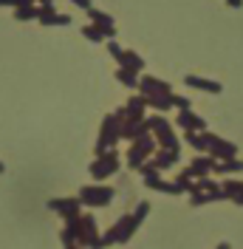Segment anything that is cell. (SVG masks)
Wrapping results in <instances>:
<instances>
[{
	"label": "cell",
	"instance_id": "1",
	"mask_svg": "<svg viewBox=\"0 0 243 249\" xmlns=\"http://www.w3.org/2000/svg\"><path fill=\"white\" fill-rule=\"evenodd\" d=\"M144 108H147V99H144L141 93H139V96H130L127 105L116 110V119H119L122 124L124 122H141V119H144Z\"/></svg>",
	"mask_w": 243,
	"mask_h": 249
},
{
	"label": "cell",
	"instance_id": "2",
	"mask_svg": "<svg viewBox=\"0 0 243 249\" xmlns=\"http://www.w3.org/2000/svg\"><path fill=\"white\" fill-rule=\"evenodd\" d=\"M139 91H141V96H170L173 88H170L167 79H158V77L144 74V77H139Z\"/></svg>",
	"mask_w": 243,
	"mask_h": 249
},
{
	"label": "cell",
	"instance_id": "3",
	"mask_svg": "<svg viewBox=\"0 0 243 249\" xmlns=\"http://www.w3.org/2000/svg\"><path fill=\"white\" fill-rule=\"evenodd\" d=\"M119 136H122V122L116 119V113H110V116H105V122H102V133H99V147H96V153H102L107 144H113Z\"/></svg>",
	"mask_w": 243,
	"mask_h": 249
},
{
	"label": "cell",
	"instance_id": "4",
	"mask_svg": "<svg viewBox=\"0 0 243 249\" xmlns=\"http://www.w3.org/2000/svg\"><path fill=\"white\" fill-rule=\"evenodd\" d=\"M147 124H150V130L156 133V139L161 142L167 150H175L178 147V142H175V133H173V127H170L161 116H153V119H147Z\"/></svg>",
	"mask_w": 243,
	"mask_h": 249
},
{
	"label": "cell",
	"instance_id": "5",
	"mask_svg": "<svg viewBox=\"0 0 243 249\" xmlns=\"http://www.w3.org/2000/svg\"><path fill=\"white\" fill-rule=\"evenodd\" d=\"M37 23H40V26H71V15L57 12V6H40Z\"/></svg>",
	"mask_w": 243,
	"mask_h": 249
},
{
	"label": "cell",
	"instance_id": "6",
	"mask_svg": "<svg viewBox=\"0 0 243 249\" xmlns=\"http://www.w3.org/2000/svg\"><path fill=\"white\" fill-rule=\"evenodd\" d=\"M85 40H91V43H107V40H116V26H96V23H88L85 29Z\"/></svg>",
	"mask_w": 243,
	"mask_h": 249
},
{
	"label": "cell",
	"instance_id": "7",
	"mask_svg": "<svg viewBox=\"0 0 243 249\" xmlns=\"http://www.w3.org/2000/svg\"><path fill=\"white\" fill-rule=\"evenodd\" d=\"M184 85H187V88H195V91H201V93H221L224 91L221 82L207 79V77H198V74H187V77H184Z\"/></svg>",
	"mask_w": 243,
	"mask_h": 249
},
{
	"label": "cell",
	"instance_id": "8",
	"mask_svg": "<svg viewBox=\"0 0 243 249\" xmlns=\"http://www.w3.org/2000/svg\"><path fill=\"white\" fill-rule=\"evenodd\" d=\"M116 65H119V68H127V71H133V74H141V71H144V57H139L136 51L124 48L122 57L116 60Z\"/></svg>",
	"mask_w": 243,
	"mask_h": 249
},
{
	"label": "cell",
	"instance_id": "9",
	"mask_svg": "<svg viewBox=\"0 0 243 249\" xmlns=\"http://www.w3.org/2000/svg\"><path fill=\"white\" fill-rule=\"evenodd\" d=\"M207 147H209V150H212L218 159H224V161H229V159L235 156V144H229V142L218 139V136H209V133H207Z\"/></svg>",
	"mask_w": 243,
	"mask_h": 249
},
{
	"label": "cell",
	"instance_id": "10",
	"mask_svg": "<svg viewBox=\"0 0 243 249\" xmlns=\"http://www.w3.org/2000/svg\"><path fill=\"white\" fill-rule=\"evenodd\" d=\"M147 153H153V139L144 133V136H139L136 144H133V150H130V164H141V159Z\"/></svg>",
	"mask_w": 243,
	"mask_h": 249
},
{
	"label": "cell",
	"instance_id": "11",
	"mask_svg": "<svg viewBox=\"0 0 243 249\" xmlns=\"http://www.w3.org/2000/svg\"><path fill=\"white\" fill-rule=\"evenodd\" d=\"M147 130H150L147 119H141V122H124V124H122V136H124V139H133V142H136L139 136H144Z\"/></svg>",
	"mask_w": 243,
	"mask_h": 249
},
{
	"label": "cell",
	"instance_id": "12",
	"mask_svg": "<svg viewBox=\"0 0 243 249\" xmlns=\"http://www.w3.org/2000/svg\"><path fill=\"white\" fill-rule=\"evenodd\" d=\"M113 167H116V153H105L99 156V161H93V176L99 178V176H107V173H113Z\"/></svg>",
	"mask_w": 243,
	"mask_h": 249
},
{
	"label": "cell",
	"instance_id": "13",
	"mask_svg": "<svg viewBox=\"0 0 243 249\" xmlns=\"http://www.w3.org/2000/svg\"><path fill=\"white\" fill-rule=\"evenodd\" d=\"M178 124H181L184 130H192V133L204 130V119H201V116H195L192 110H181V113H178Z\"/></svg>",
	"mask_w": 243,
	"mask_h": 249
},
{
	"label": "cell",
	"instance_id": "14",
	"mask_svg": "<svg viewBox=\"0 0 243 249\" xmlns=\"http://www.w3.org/2000/svg\"><path fill=\"white\" fill-rule=\"evenodd\" d=\"M85 193V201H91V204H107L110 201V190H105V187H88V190H82Z\"/></svg>",
	"mask_w": 243,
	"mask_h": 249
},
{
	"label": "cell",
	"instance_id": "15",
	"mask_svg": "<svg viewBox=\"0 0 243 249\" xmlns=\"http://www.w3.org/2000/svg\"><path fill=\"white\" fill-rule=\"evenodd\" d=\"M37 17H40V6H37V3L23 6V9H15V20H20V23H31V20H37Z\"/></svg>",
	"mask_w": 243,
	"mask_h": 249
},
{
	"label": "cell",
	"instance_id": "16",
	"mask_svg": "<svg viewBox=\"0 0 243 249\" xmlns=\"http://www.w3.org/2000/svg\"><path fill=\"white\" fill-rule=\"evenodd\" d=\"M139 77H141V74H133V71H127V68H116V79H119L124 88H139Z\"/></svg>",
	"mask_w": 243,
	"mask_h": 249
},
{
	"label": "cell",
	"instance_id": "17",
	"mask_svg": "<svg viewBox=\"0 0 243 249\" xmlns=\"http://www.w3.org/2000/svg\"><path fill=\"white\" fill-rule=\"evenodd\" d=\"M88 17H91V23H96V26H116L113 17L107 15V12H102V9H96V6L88 9Z\"/></svg>",
	"mask_w": 243,
	"mask_h": 249
},
{
	"label": "cell",
	"instance_id": "18",
	"mask_svg": "<svg viewBox=\"0 0 243 249\" xmlns=\"http://www.w3.org/2000/svg\"><path fill=\"white\" fill-rule=\"evenodd\" d=\"M173 105L178 110H190V99L187 96H178V93H173Z\"/></svg>",
	"mask_w": 243,
	"mask_h": 249
},
{
	"label": "cell",
	"instance_id": "19",
	"mask_svg": "<svg viewBox=\"0 0 243 249\" xmlns=\"http://www.w3.org/2000/svg\"><path fill=\"white\" fill-rule=\"evenodd\" d=\"M51 207H57L62 213H71V210H74V201H57V204H51Z\"/></svg>",
	"mask_w": 243,
	"mask_h": 249
},
{
	"label": "cell",
	"instance_id": "20",
	"mask_svg": "<svg viewBox=\"0 0 243 249\" xmlns=\"http://www.w3.org/2000/svg\"><path fill=\"white\" fill-rule=\"evenodd\" d=\"M71 3H74L76 9H82V12H88V9H91V6H93L91 0H71Z\"/></svg>",
	"mask_w": 243,
	"mask_h": 249
},
{
	"label": "cell",
	"instance_id": "21",
	"mask_svg": "<svg viewBox=\"0 0 243 249\" xmlns=\"http://www.w3.org/2000/svg\"><path fill=\"white\" fill-rule=\"evenodd\" d=\"M229 9H243V0H224Z\"/></svg>",
	"mask_w": 243,
	"mask_h": 249
},
{
	"label": "cell",
	"instance_id": "22",
	"mask_svg": "<svg viewBox=\"0 0 243 249\" xmlns=\"http://www.w3.org/2000/svg\"><path fill=\"white\" fill-rule=\"evenodd\" d=\"M37 6H54V0H34Z\"/></svg>",
	"mask_w": 243,
	"mask_h": 249
},
{
	"label": "cell",
	"instance_id": "23",
	"mask_svg": "<svg viewBox=\"0 0 243 249\" xmlns=\"http://www.w3.org/2000/svg\"><path fill=\"white\" fill-rule=\"evenodd\" d=\"M0 170H3V164H0Z\"/></svg>",
	"mask_w": 243,
	"mask_h": 249
}]
</instances>
